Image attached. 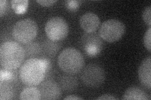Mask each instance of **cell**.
<instances>
[{"label": "cell", "instance_id": "1", "mask_svg": "<svg viewBox=\"0 0 151 100\" xmlns=\"http://www.w3.org/2000/svg\"><path fill=\"white\" fill-rule=\"evenodd\" d=\"M25 57L24 48L16 41H5L0 46V63L3 68L17 70L22 65Z\"/></svg>", "mask_w": 151, "mask_h": 100}, {"label": "cell", "instance_id": "2", "mask_svg": "<svg viewBox=\"0 0 151 100\" xmlns=\"http://www.w3.org/2000/svg\"><path fill=\"white\" fill-rule=\"evenodd\" d=\"M46 76V71L41 58H29L21 65L19 77L21 82L28 87L40 84Z\"/></svg>", "mask_w": 151, "mask_h": 100}, {"label": "cell", "instance_id": "3", "mask_svg": "<svg viewBox=\"0 0 151 100\" xmlns=\"http://www.w3.org/2000/svg\"><path fill=\"white\" fill-rule=\"evenodd\" d=\"M59 68L64 73L75 74L82 70L84 59L81 52L74 48H68L61 51L58 60Z\"/></svg>", "mask_w": 151, "mask_h": 100}, {"label": "cell", "instance_id": "4", "mask_svg": "<svg viewBox=\"0 0 151 100\" xmlns=\"http://www.w3.org/2000/svg\"><path fill=\"white\" fill-rule=\"evenodd\" d=\"M38 33V25L32 19L26 18L17 21L12 30L13 38L22 44H28L34 40Z\"/></svg>", "mask_w": 151, "mask_h": 100}, {"label": "cell", "instance_id": "5", "mask_svg": "<svg viewBox=\"0 0 151 100\" xmlns=\"http://www.w3.org/2000/svg\"><path fill=\"white\" fill-rule=\"evenodd\" d=\"M124 24L116 19H111L104 21L99 30V35L107 42L113 43L120 40L124 35Z\"/></svg>", "mask_w": 151, "mask_h": 100}, {"label": "cell", "instance_id": "6", "mask_svg": "<svg viewBox=\"0 0 151 100\" xmlns=\"http://www.w3.org/2000/svg\"><path fill=\"white\" fill-rule=\"evenodd\" d=\"M45 31L49 40L60 41L68 36L69 26L64 18L55 16L47 21L45 26Z\"/></svg>", "mask_w": 151, "mask_h": 100}, {"label": "cell", "instance_id": "7", "mask_svg": "<svg viewBox=\"0 0 151 100\" xmlns=\"http://www.w3.org/2000/svg\"><path fill=\"white\" fill-rule=\"evenodd\" d=\"M81 79L86 87L98 88L105 79V71L98 65L89 64L82 71Z\"/></svg>", "mask_w": 151, "mask_h": 100}, {"label": "cell", "instance_id": "8", "mask_svg": "<svg viewBox=\"0 0 151 100\" xmlns=\"http://www.w3.org/2000/svg\"><path fill=\"white\" fill-rule=\"evenodd\" d=\"M81 47L88 56L95 57L103 50L102 38L96 33H86L81 39Z\"/></svg>", "mask_w": 151, "mask_h": 100}, {"label": "cell", "instance_id": "9", "mask_svg": "<svg viewBox=\"0 0 151 100\" xmlns=\"http://www.w3.org/2000/svg\"><path fill=\"white\" fill-rule=\"evenodd\" d=\"M41 99H59L62 96V89L59 84L54 81L47 80L39 85Z\"/></svg>", "mask_w": 151, "mask_h": 100}, {"label": "cell", "instance_id": "10", "mask_svg": "<svg viewBox=\"0 0 151 100\" xmlns=\"http://www.w3.org/2000/svg\"><path fill=\"white\" fill-rule=\"evenodd\" d=\"M100 24V18L96 14L92 12L83 14L79 20L80 26L85 32L88 33L95 32Z\"/></svg>", "mask_w": 151, "mask_h": 100}, {"label": "cell", "instance_id": "11", "mask_svg": "<svg viewBox=\"0 0 151 100\" xmlns=\"http://www.w3.org/2000/svg\"><path fill=\"white\" fill-rule=\"evenodd\" d=\"M140 83L148 89L151 88V57L148 56L142 62L138 70Z\"/></svg>", "mask_w": 151, "mask_h": 100}, {"label": "cell", "instance_id": "12", "mask_svg": "<svg viewBox=\"0 0 151 100\" xmlns=\"http://www.w3.org/2000/svg\"><path fill=\"white\" fill-rule=\"evenodd\" d=\"M59 84L64 91L70 93L77 89L78 82L76 77L68 74L61 76L59 80Z\"/></svg>", "mask_w": 151, "mask_h": 100}, {"label": "cell", "instance_id": "13", "mask_svg": "<svg viewBox=\"0 0 151 100\" xmlns=\"http://www.w3.org/2000/svg\"><path fill=\"white\" fill-rule=\"evenodd\" d=\"M61 47L62 44L59 41L46 40L41 44L42 53L45 56L53 58L58 53Z\"/></svg>", "mask_w": 151, "mask_h": 100}, {"label": "cell", "instance_id": "14", "mask_svg": "<svg viewBox=\"0 0 151 100\" xmlns=\"http://www.w3.org/2000/svg\"><path fill=\"white\" fill-rule=\"evenodd\" d=\"M123 99H136V100H149L147 93L143 89L138 87H132L127 89L123 95Z\"/></svg>", "mask_w": 151, "mask_h": 100}, {"label": "cell", "instance_id": "15", "mask_svg": "<svg viewBox=\"0 0 151 100\" xmlns=\"http://www.w3.org/2000/svg\"><path fill=\"white\" fill-rule=\"evenodd\" d=\"M19 99L21 100H39L41 99V94L39 88L28 87L23 89Z\"/></svg>", "mask_w": 151, "mask_h": 100}, {"label": "cell", "instance_id": "16", "mask_svg": "<svg viewBox=\"0 0 151 100\" xmlns=\"http://www.w3.org/2000/svg\"><path fill=\"white\" fill-rule=\"evenodd\" d=\"M27 58H35L42 53L41 45L37 42H30L23 46Z\"/></svg>", "mask_w": 151, "mask_h": 100}, {"label": "cell", "instance_id": "17", "mask_svg": "<svg viewBox=\"0 0 151 100\" xmlns=\"http://www.w3.org/2000/svg\"><path fill=\"white\" fill-rule=\"evenodd\" d=\"M15 96V91L11 83H0V99H12Z\"/></svg>", "mask_w": 151, "mask_h": 100}, {"label": "cell", "instance_id": "18", "mask_svg": "<svg viewBox=\"0 0 151 100\" xmlns=\"http://www.w3.org/2000/svg\"><path fill=\"white\" fill-rule=\"evenodd\" d=\"M11 5L13 10L18 15H22L27 12L28 6V0H12Z\"/></svg>", "mask_w": 151, "mask_h": 100}, {"label": "cell", "instance_id": "19", "mask_svg": "<svg viewBox=\"0 0 151 100\" xmlns=\"http://www.w3.org/2000/svg\"><path fill=\"white\" fill-rule=\"evenodd\" d=\"M15 79L16 74L14 72V70H9L1 67V69H0V83H12L15 82Z\"/></svg>", "mask_w": 151, "mask_h": 100}, {"label": "cell", "instance_id": "20", "mask_svg": "<svg viewBox=\"0 0 151 100\" xmlns=\"http://www.w3.org/2000/svg\"><path fill=\"white\" fill-rule=\"evenodd\" d=\"M65 6L69 11H76L80 6V1H75V0L74 1L69 0V1H66L65 2Z\"/></svg>", "mask_w": 151, "mask_h": 100}, {"label": "cell", "instance_id": "21", "mask_svg": "<svg viewBox=\"0 0 151 100\" xmlns=\"http://www.w3.org/2000/svg\"><path fill=\"white\" fill-rule=\"evenodd\" d=\"M151 28L149 27L148 30L145 33L144 36V44L149 52L151 51Z\"/></svg>", "mask_w": 151, "mask_h": 100}, {"label": "cell", "instance_id": "22", "mask_svg": "<svg viewBox=\"0 0 151 100\" xmlns=\"http://www.w3.org/2000/svg\"><path fill=\"white\" fill-rule=\"evenodd\" d=\"M151 6H147L143 11L142 18L144 21L147 24L149 27L151 26Z\"/></svg>", "mask_w": 151, "mask_h": 100}, {"label": "cell", "instance_id": "23", "mask_svg": "<svg viewBox=\"0 0 151 100\" xmlns=\"http://www.w3.org/2000/svg\"><path fill=\"white\" fill-rule=\"evenodd\" d=\"M9 8L8 1L6 0H1L0 1V17L2 18L6 12Z\"/></svg>", "mask_w": 151, "mask_h": 100}, {"label": "cell", "instance_id": "24", "mask_svg": "<svg viewBox=\"0 0 151 100\" xmlns=\"http://www.w3.org/2000/svg\"><path fill=\"white\" fill-rule=\"evenodd\" d=\"M36 2L42 6L49 7L52 6L57 1L56 0H45H45H37Z\"/></svg>", "mask_w": 151, "mask_h": 100}, {"label": "cell", "instance_id": "25", "mask_svg": "<svg viewBox=\"0 0 151 100\" xmlns=\"http://www.w3.org/2000/svg\"><path fill=\"white\" fill-rule=\"evenodd\" d=\"M41 59H42V61L44 63V67H45V71H46V75H47L50 72V71L52 68L51 62H50L49 59L47 58H42Z\"/></svg>", "mask_w": 151, "mask_h": 100}, {"label": "cell", "instance_id": "26", "mask_svg": "<svg viewBox=\"0 0 151 100\" xmlns=\"http://www.w3.org/2000/svg\"><path fill=\"white\" fill-rule=\"evenodd\" d=\"M98 100H100V99H108V100H115V99H119V98H117L115 96H113V95L111 94H103L101 96H100V97H98L97 98Z\"/></svg>", "mask_w": 151, "mask_h": 100}, {"label": "cell", "instance_id": "27", "mask_svg": "<svg viewBox=\"0 0 151 100\" xmlns=\"http://www.w3.org/2000/svg\"><path fill=\"white\" fill-rule=\"evenodd\" d=\"M64 99H69V100H74V99H83V98L81 97H78L76 96H74V95H69V96H66L64 98Z\"/></svg>", "mask_w": 151, "mask_h": 100}]
</instances>
